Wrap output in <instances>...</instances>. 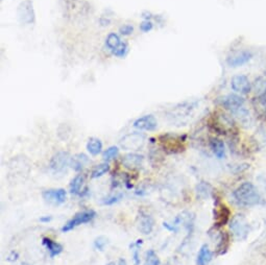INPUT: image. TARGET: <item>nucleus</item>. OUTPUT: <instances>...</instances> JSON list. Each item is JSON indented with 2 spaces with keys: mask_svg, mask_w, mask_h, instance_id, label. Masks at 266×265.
I'll list each match as a JSON object with an SVG mask.
<instances>
[{
  "mask_svg": "<svg viewBox=\"0 0 266 265\" xmlns=\"http://www.w3.org/2000/svg\"><path fill=\"white\" fill-rule=\"evenodd\" d=\"M123 194H117V195H112V196H109L107 198H103V200L101 201V204L104 205V206H111V205H114L118 203L121 198H122Z\"/></svg>",
  "mask_w": 266,
  "mask_h": 265,
  "instance_id": "32",
  "label": "nucleus"
},
{
  "mask_svg": "<svg viewBox=\"0 0 266 265\" xmlns=\"http://www.w3.org/2000/svg\"><path fill=\"white\" fill-rule=\"evenodd\" d=\"M163 226L165 229H167L168 231L170 232H174V233H177L178 232V228L177 225H175L174 223L173 224H170L168 222H163Z\"/></svg>",
  "mask_w": 266,
  "mask_h": 265,
  "instance_id": "35",
  "label": "nucleus"
},
{
  "mask_svg": "<svg viewBox=\"0 0 266 265\" xmlns=\"http://www.w3.org/2000/svg\"><path fill=\"white\" fill-rule=\"evenodd\" d=\"M146 137L141 132H134L120 140V146L126 150H140L145 145Z\"/></svg>",
  "mask_w": 266,
  "mask_h": 265,
  "instance_id": "5",
  "label": "nucleus"
},
{
  "mask_svg": "<svg viewBox=\"0 0 266 265\" xmlns=\"http://www.w3.org/2000/svg\"><path fill=\"white\" fill-rule=\"evenodd\" d=\"M210 147L213 151V154L218 159H224L225 158V147L223 141L217 138H213L210 141Z\"/></svg>",
  "mask_w": 266,
  "mask_h": 265,
  "instance_id": "20",
  "label": "nucleus"
},
{
  "mask_svg": "<svg viewBox=\"0 0 266 265\" xmlns=\"http://www.w3.org/2000/svg\"><path fill=\"white\" fill-rule=\"evenodd\" d=\"M253 52L251 50H237L232 52L229 56L226 58V64L230 66L231 68H237L241 67V66L248 64L252 59H253Z\"/></svg>",
  "mask_w": 266,
  "mask_h": 265,
  "instance_id": "8",
  "label": "nucleus"
},
{
  "mask_svg": "<svg viewBox=\"0 0 266 265\" xmlns=\"http://www.w3.org/2000/svg\"><path fill=\"white\" fill-rule=\"evenodd\" d=\"M85 183V177L82 175H78L72 178L70 183V193L74 195H83V186Z\"/></svg>",
  "mask_w": 266,
  "mask_h": 265,
  "instance_id": "21",
  "label": "nucleus"
},
{
  "mask_svg": "<svg viewBox=\"0 0 266 265\" xmlns=\"http://www.w3.org/2000/svg\"><path fill=\"white\" fill-rule=\"evenodd\" d=\"M134 128L141 132H154L158 128V121L154 115H144L134 121Z\"/></svg>",
  "mask_w": 266,
  "mask_h": 265,
  "instance_id": "13",
  "label": "nucleus"
},
{
  "mask_svg": "<svg viewBox=\"0 0 266 265\" xmlns=\"http://www.w3.org/2000/svg\"><path fill=\"white\" fill-rule=\"evenodd\" d=\"M231 88L234 92L240 95H245L252 91V83L249 78L244 74H237L234 75L231 80Z\"/></svg>",
  "mask_w": 266,
  "mask_h": 265,
  "instance_id": "10",
  "label": "nucleus"
},
{
  "mask_svg": "<svg viewBox=\"0 0 266 265\" xmlns=\"http://www.w3.org/2000/svg\"><path fill=\"white\" fill-rule=\"evenodd\" d=\"M143 265H161V260L154 250H148L146 252L145 261Z\"/></svg>",
  "mask_w": 266,
  "mask_h": 265,
  "instance_id": "27",
  "label": "nucleus"
},
{
  "mask_svg": "<svg viewBox=\"0 0 266 265\" xmlns=\"http://www.w3.org/2000/svg\"><path fill=\"white\" fill-rule=\"evenodd\" d=\"M230 228L237 239H245L249 234V222L246 221L243 215L234 216Z\"/></svg>",
  "mask_w": 266,
  "mask_h": 265,
  "instance_id": "7",
  "label": "nucleus"
},
{
  "mask_svg": "<svg viewBox=\"0 0 266 265\" xmlns=\"http://www.w3.org/2000/svg\"><path fill=\"white\" fill-rule=\"evenodd\" d=\"M212 186L206 182L198 183V185L196 186L197 197L202 198V200H207V198L210 197L212 194Z\"/></svg>",
  "mask_w": 266,
  "mask_h": 265,
  "instance_id": "22",
  "label": "nucleus"
},
{
  "mask_svg": "<svg viewBox=\"0 0 266 265\" xmlns=\"http://www.w3.org/2000/svg\"><path fill=\"white\" fill-rule=\"evenodd\" d=\"M222 106L230 111L231 113H235L244 106V98L241 97L239 94H229L222 98Z\"/></svg>",
  "mask_w": 266,
  "mask_h": 265,
  "instance_id": "14",
  "label": "nucleus"
},
{
  "mask_svg": "<svg viewBox=\"0 0 266 265\" xmlns=\"http://www.w3.org/2000/svg\"><path fill=\"white\" fill-rule=\"evenodd\" d=\"M233 196L237 203L245 207L258 206L262 203V197L258 189L250 182L242 183L238 188H236Z\"/></svg>",
  "mask_w": 266,
  "mask_h": 265,
  "instance_id": "1",
  "label": "nucleus"
},
{
  "mask_svg": "<svg viewBox=\"0 0 266 265\" xmlns=\"http://www.w3.org/2000/svg\"><path fill=\"white\" fill-rule=\"evenodd\" d=\"M128 52H129V44L122 41L120 46L118 47V48L115 51H113L112 54L115 55L116 58L122 59V58H125V56L128 54Z\"/></svg>",
  "mask_w": 266,
  "mask_h": 265,
  "instance_id": "30",
  "label": "nucleus"
},
{
  "mask_svg": "<svg viewBox=\"0 0 266 265\" xmlns=\"http://www.w3.org/2000/svg\"><path fill=\"white\" fill-rule=\"evenodd\" d=\"M89 162L88 157L85 154H79L77 156L72 157L70 166L75 170V172H81L84 166Z\"/></svg>",
  "mask_w": 266,
  "mask_h": 265,
  "instance_id": "23",
  "label": "nucleus"
},
{
  "mask_svg": "<svg viewBox=\"0 0 266 265\" xmlns=\"http://www.w3.org/2000/svg\"><path fill=\"white\" fill-rule=\"evenodd\" d=\"M121 43H122V41L120 39V37L115 33L109 34L107 37V39H106V47L111 52L115 51L120 46Z\"/></svg>",
  "mask_w": 266,
  "mask_h": 265,
  "instance_id": "24",
  "label": "nucleus"
},
{
  "mask_svg": "<svg viewBox=\"0 0 266 265\" xmlns=\"http://www.w3.org/2000/svg\"><path fill=\"white\" fill-rule=\"evenodd\" d=\"M117 265H128V264H127V260H126V259H123V258H120V259L118 260Z\"/></svg>",
  "mask_w": 266,
  "mask_h": 265,
  "instance_id": "39",
  "label": "nucleus"
},
{
  "mask_svg": "<svg viewBox=\"0 0 266 265\" xmlns=\"http://www.w3.org/2000/svg\"><path fill=\"white\" fill-rule=\"evenodd\" d=\"M22 265H30V264H28V263H25V262H24V263H22Z\"/></svg>",
  "mask_w": 266,
  "mask_h": 265,
  "instance_id": "41",
  "label": "nucleus"
},
{
  "mask_svg": "<svg viewBox=\"0 0 266 265\" xmlns=\"http://www.w3.org/2000/svg\"><path fill=\"white\" fill-rule=\"evenodd\" d=\"M42 197L46 203H48L53 206H59L66 202V198H67V192H66V190L63 188L48 189V190L43 191Z\"/></svg>",
  "mask_w": 266,
  "mask_h": 265,
  "instance_id": "11",
  "label": "nucleus"
},
{
  "mask_svg": "<svg viewBox=\"0 0 266 265\" xmlns=\"http://www.w3.org/2000/svg\"><path fill=\"white\" fill-rule=\"evenodd\" d=\"M119 33L120 35L122 36H131L133 33H134V26H133L132 24H125L122 25L120 28H119Z\"/></svg>",
  "mask_w": 266,
  "mask_h": 265,
  "instance_id": "34",
  "label": "nucleus"
},
{
  "mask_svg": "<svg viewBox=\"0 0 266 265\" xmlns=\"http://www.w3.org/2000/svg\"><path fill=\"white\" fill-rule=\"evenodd\" d=\"M39 221H40V222L47 223V222H50L52 221V217L51 216H42Z\"/></svg>",
  "mask_w": 266,
  "mask_h": 265,
  "instance_id": "37",
  "label": "nucleus"
},
{
  "mask_svg": "<svg viewBox=\"0 0 266 265\" xmlns=\"http://www.w3.org/2000/svg\"><path fill=\"white\" fill-rule=\"evenodd\" d=\"M110 170V165L108 162H103L99 165H96L91 173V177L92 178H98V177H101L102 176L106 175L107 173H109Z\"/></svg>",
  "mask_w": 266,
  "mask_h": 265,
  "instance_id": "26",
  "label": "nucleus"
},
{
  "mask_svg": "<svg viewBox=\"0 0 266 265\" xmlns=\"http://www.w3.org/2000/svg\"><path fill=\"white\" fill-rule=\"evenodd\" d=\"M95 217H96V212L93 211V210H88V211H83V212L77 213L71 220H69L63 225L62 232L68 233V232L72 231L73 229L78 228V226H80L81 224H85V223H88V222L92 221Z\"/></svg>",
  "mask_w": 266,
  "mask_h": 265,
  "instance_id": "3",
  "label": "nucleus"
},
{
  "mask_svg": "<svg viewBox=\"0 0 266 265\" xmlns=\"http://www.w3.org/2000/svg\"><path fill=\"white\" fill-rule=\"evenodd\" d=\"M87 150L88 153L95 157L98 156L101 151H102V142L100 139L96 138V137H91L88 142H87Z\"/></svg>",
  "mask_w": 266,
  "mask_h": 265,
  "instance_id": "19",
  "label": "nucleus"
},
{
  "mask_svg": "<svg viewBox=\"0 0 266 265\" xmlns=\"http://www.w3.org/2000/svg\"><path fill=\"white\" fill-rule=\"evenodd\" d=\"M106 265H117V263H115V262H109V263L106 264Z\"/></svg>",
  "mask_w": 266,
  "mask_h": 265,
  "instance_id": "40",
  "label": "nucleus"
},
{
  "mask_svg": "<svg viewBox=\"0 0 266 265\" xmlns=\"http://www.w3.org/2000/svg\"><path fill=\"white\" fill-rule=\"evenodd\" d=\"M197 107L198 101H184L174 107L167 115L173 124H185V121L191 117Z\"/></svg>",
  "mask_w": 266,
  "mask_h": 265,
  "instance_id": "2",
  "label": "nucleus"
},
{
  "mask_svg": "<svg viewBox=\"0 0 266 265\" xmlns=\"http://www.w3.org/2000/svg\"><path fill=\"white\" fill-rule=\"evenodd\" d=\"M230 211L222 204H217L215 208V226L224 225L229 221Z\"/></svg>",
  "mask_w": 266,
  "mask_h": 265,
  "instance_id": "16",
  "label": "nucleus"
},
{
  "mask_svg": "<svg viewBox=\"0 0 266 265\" xmlns=\"http://www.w3.org/2000/svg\"><path fill=\"white\" fill-rule=\"evenodd\" d=\"M42 242H43V245L46 248L47 252H48L49 254V257L50 258H54L56 256H59V255L63 252V245L60 244L59 242H55L53 241L51 238H48V237H44L42 239Z\"/></svg>",
  "mask_w": 266,
  "mask_h": 265,
  "instance_id": "17",
  "label": "nucleus"
},
{
  "mask_svg": "<svg viewBox=\"0 0 266 265\" xmlns=\"http://www.w3.org/2000/svg\"><path fill=\"white\" fill-rule=\"evenodd\" d=\"M18 20L24 25H33L36 22V12L32 0H23L17 8Z\"/></svg>",
  "mask_w": 266,
  "mask_h": 265,
  "instance_id": "4",
  "label": "nucleus"
},
{
  "mask_svg": "<svg viewBox=\"0 0 266 265\" xmlns=\"http://www.w3.org/2000/svg\"><path fill=\"white\" fill-rule=\"evenodd\" d=\"M71 157L67 151H59L51 158L49 168L53 174H63L71 164Z\"/></svg>",
  "mask_w": 266,
  "mask_h": 265,
  "instance_id": "6",
  "label": "nucleus"
},
{
  "mask_svg": "<svg viewBox=\"0 0 266 265\" xmlns=\"http://www.w3.org/2000/svg\"><path fill=\"white\" fill-rule=\"evenodd\" d=\"M18 258H19L18 253H16V252H12L11 254H9V256L6 258V260H7V261H11V262H14V261H16Z\"/></svg>",
  "mask_w": 266,
  "mask_h": 265,
  "instance_id": "36",
  "label": "nucleus"
},
{
  "mask_svg": "<svg viewBox=\"0 0 266 265\" xmlns=\"http://www.w3.org/2000/svg\"><path fill=\"white\" fill-rule=\"evenodd\" d=\"M153 28H154V22L151 20H147V19H144L140 24V31L142 33H149Z\"/></svg>",
  "mask_w": 266,
  "mask_h": 265,
  "instance_id": "33",
  "label": "nucleus"
},
{
  "mask_svg": "<svg viewBox=\"0 0 266 265\" xmlns=\"http://www.w3.org/2000/svg\"><path fill=\"white\" fill-rule=\"evenodd\" d=\"M213 259V253L208 244H203L196 258V265H209Z\"/></svg>",
  "mask_w": 266,
  "mask_h": 265,
  "instance_id": "18",
  "label": "nucleus"
},
{
  "mask_svg": "<svg viewBox=\"0 0 266 265\" xmlns=\"http://www.w3.org/2000/svg\"><path fill=\"white\" fill-rule=\"evenodd\" d=\"M108 244H109V239L106 237V236H98V237L95 238L93 242L94 249L99 252H103Z\"/></svg>",
  "mask_w": 266,
  "mask_h": 265,
  "instance_id": "29",
  "label": "nucleus"
},
{
  "mask_svg": "<svg viewBox=\"0 0 266 265\" xmlns=\"http://www.w3.org/2000/svg\"><path fill=\"white\" fill-rule=\"evenodd\" d=\"M143 244V240L138 239L137 241L130 244V249L132 251V258L134 265H140V249Z\"/></svg>",
  "mask_w": 266,
  "mask_h": 265,
  "instance_id": "25",
  "label": "nucleus"
},
{
  "mask_svg": "<svg viewBox=\"0 0 266 265\" xmlns=\"http://www.w3.org/2000/svg\"><path fill=\"white\" fill-rule=\"evenodd\" d=\"M144 157L139 154L131 153L122 157V164L129 169H137L140 168L143 164Z\"/></svg>",
  "mask_w": 266,
  "mask_h": 265,
  "instance_id": "15",
  "label": "nucleus"
},
{
  "mask_svg": "<svg viewBox=\"0 0 266 265\" xmlns=\"http://www.w3.org/2000/svg\"><path fill=\"white\" fill-rule=\"evenodd\" d=\"M118 155H119V148L117 146H110L108 149L104 150L102 158L106 162H109V161L117 158Z\"/></svg>",
  "mask_w": 266,
  "mask_h": 265,
  "instance_id": "28",
  "label": "nucleus"
},
{
  "mask_svg": "<svg viewBox=\"0 0 266 265\" xmlns=\"http://www.w3.org/2000/svg\"><path fill=\"white\" fill-rule=\"evenodd\" d=\"M161 140V145L164 148L165 151H167L168 154H177L179 151L184 150V145H183V140L180 137L177 136H173V135H163L160 138Z\"/></svg>",
  "mask_w": 266,
  "mask_h": 265,
  "instance_id": "9",
  "label": "nucleus"
},
{
  "mask_svg": "<svg viewBox=\"0 0 266 265\" xmlns=\"http://www.w3.org/2000/svg\"><path fill=\"white\" fill-rule=\"evenodd\" d=\"M227 248H229V237H227L226 234H222L220 240V244H218L217 247L218 254H224Z\"/></svg>",
  "mask_w": 266,
  "mask_h": 265,
  "instance_id": "31",
  "label": "nucleus"
},
{
  "mask_svg": "<svg viewBox=\"0 0 266 265\" xmlns=\"http://www.w3.org/2000/svg\"><path fill=\"white\" fill-rule=\"evenodd\" d=\"M168 265H183V264H182V263H179L177 259H172V260L169 261Z\"/></svg>",
  "mask_w": 266,
  "mask_h": 265,
  "instance_id": "38",
  "label": "nucleus"
},
{
  "mask_svg": "<svg viewBox=\"0 0 266 265\" xmlns=\"http://www.w3.org/2000/svg\"><path fill=\"white\" fill-rule=\"evenodd\" d=\"M137 223L138 230L143 235H149L155 228V220L153 219V216L144 212L143 210L139 211Z\"/></svg>",
  "mask_w": 266,
  "mask_h": 265,
  "instance_id": "12",
  "label": "nucleus"
}]
</instances>
